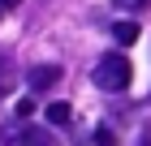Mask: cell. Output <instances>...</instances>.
<instances>
[{"mask_svg": "<svg viewBox=\"0 0 151 146\" xmlns=\"http://www.w3.org/2000/svg\"><path fill=\"white\" fill-rule=\"evenodd\" d=\"M26 146H56V142H52V133H47V129L30 125V133H26Z\"/></svg>", "mask_w": 151, "mask_h": 146, "instance_id": "52a82bcc", "label": "cell"}, {"mask_svg": "<svg viewBox=\"0 0 151 146\" xmlns=\"http://www.w3.org/2000/svg\"><path fill=\"white\" fill-rule=\"evenodd\" d=\"M112 34H116V43H134V39H138V26L134 22H116Z\"/></svg>", "mask_w": 151, "mask_h": 146, "instance_id": "8992f818", "label": "cell"}, {"mask_svg": "<svg viewBox=\"0 0 151 146\" xmlns=\"http://www.w3.org/2000/svg\"><path fill=\"white\" fill-rule=\"evenodd\" d=\"M147 0H116V9H142Z\"/></svg>", "mask_w": 151, "mask_h": 146, "instance_id": "9c48e42d", "label": "cell"}, {"mask_svg": "<svg viewBox=\"0 0 151 146\" xmlns=\"http://www.w3.org/2000/svg\"><path fill=\"white\" fill-rule=\"evenodd\" d=\"M17 4H22V0H0V9H17Z\"/></svg>", "mask_w": 151, "mask_h": 146, "instance_id": "30bf717a", "label": "cell"}, {"mask_svg": "<svg viewBox=\"0 0 151 146\" xmlns=\"http://www.w3.org/2000/svg\"><path fill=\"white\" fill-rule=\"evenodd\" d=\"M13 82H17V65H13V56H0V95H9Z\"/></svg>", "mask_w": 151, "mask_h": 146, "instance_id": "277c9868", "label": "cell"}, {"mask_svg": "<svg viewBox=\"0 0 151 146\" xmlns=\"http://www.w3.org/2000/svg\"><path fill=\"white\" fill-rule=\"evenodd\" d=\"M95 142H99V146H116V133H112V129H95Z\"/></svg>", "mask_w": 151, "mask_h": 146, "instance_id": "ba28073f", "label": "cell"}, {"mask_svg": "<svg viewBox=\"0 0 151 146\" xmlns=\"http://www.w3.org/2000/svg\"><path fill=\"white\" fill-rule=\"evenodd\" d=\"M56 82H60V69H56V65H35V69H26V86L35 90V95H39V90H52Z\"/></svg>", "mask_w": 151, "mask_h": 146, "instance_id": "7a4b0ae2", "label": "cell"}, {"mask_svg": "<svg viewBox=\"0 0 151 146\" xmlns=\"http://www.w3.org/2000/svg\"><path fill=\"white\" fill-rule=\"evenodd\" d=\"M69 116H73L69 103H47V125H69Z\"/></svg>", "mask_w": 151, "mask_h": 146, "instance_id": "5b68a950", "label": "cell"}, {"mask_svg": "<svg viewBox=\"0 0 151 146\" xmlns=\"http://www.w3.org/2000/svg\"><path fill=\"white\" fill-rule=\"evenodd\" d=\"M129 78H134V69H129L125 56H104L99 65H95V73H91V82L99 90H125Z\"/></svg>", "mask_w": 151, "mask_h": 146, "instance_id": "6da1fadb", "label": "cell"}, {"mask_svg": "<svg viewBox=\"0 0 151 146\" xmlns=\"http://www.w3.org/2000/svg\"><path fill=\"white\" fill-rule=\"evenodd\" d=\"M26 133H30V125H26V120L0 125V146H26Z\"/></svg>", "mask_w": 151, "mask_h": 146, "instance_id": "3957f363", "label": "cell"}]
</instances>
